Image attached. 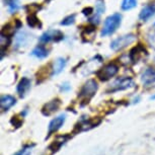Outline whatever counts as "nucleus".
<instances>
[{
	"label": "nucleus",
	"mask_w": 155,
	"mask_h": 155,
	"mask_svg": "<svg viewBox=\"0 0 155 155\" xmlns=\"http://www.w3.org/2000/svg\"><path fill=\"white\" fill-rule=\"evenodd\" d=\"M122 22V15L120 13H114L107 16L104 22V28L101 30V36L106 37L114 34L118 30Z\"/></svg>",
	"instance_id": "1"
},
{
	"label": "nucleus",
	"mask_w": 155,
	"mask_h": 155,
	"mask_svg": "<svg viewBox=\"0 0 155 155\" xmlns=\"http://www.w3.org/2000/svg\"><path fill=\"white\" fill-rule=\"evenodd\" d=\"M97 89H98V85H97V83H96V81L93 79H90L88 81H86V82L84 83V85L81 87L79 94H78V97H79L81 101L85 102V104H88L90 99L94 96L96 91H97Z\"/></svg>",
	"instance_id": "2"
},
{
	"label": "nucleus",
	"mask_w": 155,
	"mask_h": 155,
	"mask_svg": "<svg viewBox=\"0 0 155 155\" xmlns=\"http://www.w3.org/2000/svg\"><path fill=\"white\" fill-rule=\"evenodd\" d=\"M119 72V66L116 63H109L106 66H104L101 69H99L96 72V75L101 81H107L114 76L117 75Z\"/></svg>",
	"instance_id": "3"
},
{
	"label": "nucleus",
	"mask_w": 155,
	"mask_h": 155,
	"mask_svg": "<svg viewBox=\"0 0 155 155\" xmlns=\"http://www.w3.org/2000/svg\"><path fill=\"white\" fill-rule=\"evenodd\" d=\"M136 41V36L133 34H128L125 36H122L116 39L115 41H113L110 43V49L113 51H120V50L126 48L129 45H131L132 43H134Z\"/></svg>",
	"instance_id": "4"
},
{
	"label": "nucleus",
	"mask_w": 155,
	"mask_h": 155,
	"mask_svg": "<svg viewBox=\"0 0 155 155\" xmlns=\"http://www.w3.org/2000/svg\"><path fill=\"white\" fill-rule=\"evenodd\" d=\"M135 85L134 81L132 78L130 77H125V78H119L117 79L115 82L110 84L109 91L115 92V91H119V90H125L128 88H131Z\"/></svg>",
	"instance_id": "5"
},
{
	"label": "nucleus",
	"mask_w": 155,
	"mask_h": 155,
	"mask_svg": "<svg viewBox=\"0 0 155 155\" xmlns=\"http://www.w3.org/2000/svg\"><path fill=\"white\" fill-rule=\"evenodd\" d=\"M65 120H66V115L65 114H62V115L56 117L55 119L52 120L49 124V128H48V136L47 138H49L52 134H54L55 132H57L59 129L62 127L65 123Z\"/></svg>",
	"instance_id": "6"
},
{
	"label": "nucleus",
	"mask_w": 155,
	"mask_h": 155,
	"mask_svg": "<svg viewBox=\"0 0 155 155\" xmlns=\"http://www.w3.org/2000/svg\"><path fill=\"white\" fill-rule=\"evenodd\" d=\"M63 39V34L60 31H55V30H49L46 33H44L40 38L41 43H49L52 41L58 42V41Z\"/></svg>",
	"instance_id": "7"
},
{
	"label": "nucleus",
	"mask_w": 155,
	"mask_h": 155,
	"mask_svg": "<svg viewBox=\"0 0 155 155\" xmlns=\"http://www.w3.org/2000/svg\"><path fill=\"white\" fill-rule=\"evenodd\" d=\"M61 106V101L59 98H55V99H52L51 101L47 102L45 106L43 107L42 109V113L44 116H51L52 114H54L55 112H57L59 110V107Z\"/></svg>",
	"instance_id": "8"
},
{
	"label": "nucleus",
	"mask_w": 155,
	"mask_h": 155,
	"mask_svg": "<svg viewBox=\"0 0 155 155\" xmlns=\"http://www.w3.org/2000/svg\"><path fill=\"white\" fill-rule=\"evenodd\" d=\"M142 83L146 87H150L155 85V68H147L142 73L141 76Z\"/></svg>",
	"instance_id": "9"
},
{
	"label": "nucleus",
	"mask_w": 155,
	"mask_h": 155,
	"mask_svg": "<svg viewBox=\"0 0 155 155\" xmlns=\"http://www.w3.org/2000/svg\"><path fill=\"white\" fill-rule=\"evenodd\" d=\"M144 55L147 56V50L142 46V44H139L138 46H136L135 48H133L131 50L130 54H129V57H130V59L133 63H135V62H138L141 58L144 57Z\"/></svg>",
	"instance_id": "10"
},
{
	"label": "nucleus",
	"mask_w": 155,
	"mask_h": 155,
	"mask_svg": "<svg viewBox=\"0 0 155 155\" xmlns=\"http://www.w3.org/2000/svg\"><path fill=\"white\" fill-rule=\"evenodd\" d=\"M70 139V135H63V136H58L55 141L49 146L48 150L51 151V155L54 154L55 152H57L65 143Z\"/></svg>",
	"instance_id": "11"
},
{
	"label": "nucleus",
	"mask_w": 155,
	"mask_h": 155,
	"mask_svg": "<svg viewBox=\"0 0 155 155\" xmlns=\"http://www.w3.org/2000/svg\"><path fill=\"white\" fill-rule=\"evenodd\" d=\"M31 82L28 77H23L21 80L19 81V83L17 84V92L20 97H25V94L30 91Z\"/></svg>",
	"instance_id": "12"
},
{
	"label": "nucleus",
	"mask_w": 155,
	"mask_h": 155,
	"mask_svg": "<svg viewBox=\"0 0 155 155\" xmlns=\"http://www.w3.org/2000/svg\"><path fill=\"white\" fill-rule=\"evenodd\" d=\"M154 15H155V3H151L142 8L141 12L139 14V17L143 21H147L149 18H151Z\"/></svg>",
	"instance_id": "13"
},
{
	"label": "nucleus",
	"mask_w": 155,
	"mask_h": 155,
	"mask_svg": "<svg viewBox=\"0 0 155 155\" xmlns=\"http://www.w3.org/2000/svg\"><path fill=\"white\" fill-rule=\"evenodd\" d=\"M30 41H31V37L27 33V31H19V33L16 35V38H15L16 48H21L22 46H25V47L28 46V44L30 43Z\"/></svg>",
	"instance_id": "14"
},
{
	"label": "nucleus",
	"mask_w": 155,
	"mask_h": 155,
	"mask_svg": "<svg viewBox=\"0 0 155 155\" xmlns=\"http://www.w3.org/2000/svg\"><path fill=\"white\" fill-rule=\"evenodd\" d=\"M16 102V99L13 97L12 95H2L1 98H0V106H1V110L5 112V110H8L10 107H12Z\"/></svg>",
	"instance_id": "15"
},
{
	"label": "nucleus",
	"mask_w": 155,
	"mask_h": 155,
	"mask_svg": "<svg viewBox=\"0 0 155 155\" xmlns=\"http://www.w3.org/2000/svg\"><path fill=\"white\" fill-rule=\"evenodd\" d=\"M101 122L95 123L94 121H91V120H81V121L78 123L77 125L75 126L74 129V133L75 132H81V131H86L89 130V129L93 128L94 126L99 124Z\"/></svg>",
	"instance_id": "16"
},
{
	"label": "nucleus",
	"mask_w": 155,
	"mask_h": 155,
	"mask_svg": "<svg viewBox=\"0 0 155 155\" xmlns=\"http://www.w3.org/2000/svg\"><path fill=\"white\" fill-rule=\"evenodd\" d=\"M66 63H67V61L65 58H62V57L57 58L53 63V68H52L53 71H52V75H58L59 73L62 72L64 68H65Z\"/></svg>",
	"instance_id": "17"
},
{
	"label": "nucleus",
	"mask_w": 155,
	"mask_h": 155,
	"mask_svg": "<svg viewBox=\"0 0 155 155\" xmlns=\"http://www.w3.org/2000/svg\"><path fill=\"white\" fill-rule=\"evenodd\" d=\"M31 56L39 58V59H44L49 55V51L44 46H38L33 51H31Z\"/></svg>",
	"instance_id": "18"
},
{
	"label": "nucleus",
	"mask_w": 155,
	"mask_h": 155,
	"mask_svg": "<svg viewBox=\"0 0 155 155\" xmlns=\"http://www.w3.org/2000/svg\"><path fill=\"white\" fill-rule=\"evenodd\" d=\"M6 5H7L8 10H9L10 13L16 12L20 7L18 0H6Z\"/></svg>",
	"instance_id": "19"
},
{
	"label": "nucleus",
	"mask_w": 155,
	"mask_h": 155,
	"mask_svg": "<svg viewBox=\"0 0 155 155\" xmlns=\"http://www.w3.org/2000/svg\"><path fill=\"white\" fill-rule=\"evenodd\" d=\"M137 5V0H123L121 7L123 10H130L133 9L134 7H136Z\"/></svg>",
	"instance_id": "20"
},
{
	"label": "nucleus",
	"mask_w": 155,
	"mask_h": 155,
	"mask_svg": "<svg viewBox=\"0 0 155 155\" xmlns=\"http://www.w3.org/2000/svg\"><path fill=\"white\" fill-rule=\"evenodd\" d=\"M0 44H1V52H2V57H3V53L5 49L9 46L10 44V37L5 36V35L1 34V38H0Z\"/></svg>",
	"instance_id": "21"
},
{
	"label": "nucleus",
	"mask_w": 155,
	"mask_h": 155,
	"mask_svg": "<svg viewBox=\"0 0 155 155\" xmlns=\"http://www.w3.org/2000/svg\"><path fill=\"white\" fill-rule=\"evenodd\" d=\"M94 34H95V28H94V27H89V28H85V30L82 31L81 36H82L83 41L85 40V38L87 37V41H86V42H89L88 38L91 37L92 39H93V37H94Z\"/></svg>",
	"instance_id": "22"
},
{
	"label": "nucleus",
	"mask_w": 155,
	"mask_h": 155,
	"mask_svg": "<svg viewBox=\"0 0 155 155\" xmlns=\"http://www.w3.org/2000/svg\"><path fill=\"white\" fill-rule=\"evenodd\" d=\"M28 25L31 28H36L40 25V19L35 13H31V15L28 16Z\"/></svg>",
	"instance_id": "23"
},
{
	"label": "nucleus",
	"mask_w": 155,
	"mask_h": 155,
	"mask_svg": "<svg viewBox=\"0 0 155 155\" xmlns=\"http://www.w3.org/2000/svg\"><path fill=\"white\" fill-rule=\"evenodd\" d=\"M35 147V144L31 145H25L22 149H20L19 151H17L14 155H31V149Z\"/></svg>",
	"instance_id": "24"
},
{
	"label": "nucleus",
	"mask_w": 155,
	"mask_h": 155,
	"mask_svg": "<svg viewBox=\"0 0 155 155\" xmlns=\"http://www.w3.org/2000/svg\"><path fill=\"white\" fill-rule=\"evenodd\" d=\"M75 14H71V15H68L67 17H65L62 21H61V25H71L75 22Z\"/></svg>",
	"instance_id": "25"
},
{
	"label": "nucleus",
	"mask_w": 155,
	"mask_h": 155,
	"mask_svg": "<svg viewBox=\"0 0 155 155\" xmlns=\"http://www.w3.org/2000/svg\"><path fill=\"white\" fill-rule=\"evenodd\" d=\"M13 31H14V28L11 25L8 23V25H4V27H3V28H2V31H1V34L5 35V36L10 37L11 35L13 34Z\"/></svg>",
	"instance_id": "26"
},
{
	"label": "nucleus",
	"mask_w": 155,
	"mask_h": 155,
	"mask_svg": "<svg viewBox=\"0 0 155 155\" xmlns=\"http://www.w3.org/2000/svg\"><path fill=\"white\" fill-rule=\"evenodd\" d=\"M11 124H12L13 126H15L16 128H18L22 125V121L21 120H19L17 117H13V118L11 119Z\"/></svg>",
	"instance_id": "27"
},
{
	"label": "nucleus",
	"mask_w": 155,
	"mask_h": 155,
	"mask_svg": "<svg viewBox=\"0 0 155 155\" xmlns=\"http://www.w3.org/2000/svg\"><path fill=\"white\" fill-rule=\"evenodd\" d=\"M60 89H61V91L67 92V91H69V90L71 89V85H70L68 82H64L63 84H61Z\"/></svg>",
	"instance_id": "28"
},
{
	"label": "nucleus",
	"mask_w": 155,
	"mask_h": 155,
	"mask_svg": "<svg viewBox=\"0 0 155 155\" xmlns=\"http://www.w3.org/2000/svg\"><path fill=\"white\" fill-rule=\"evenodd\" d=\"M93 11V9L91 7H88V8H85V9H83V14L84 15H89V14H91V12Z\"/></svg>",
	"instance_id": "29"
},
{
	"label": "nucleus",
	"mask_w": 155,
	"mask_h": 155,
	"mask_svg": "<svg viewBox=\"0 0 155 155\" xmlns=\"http://www.w3.org/2000/svg\"><path fill=\"white\" fill-rule=\"evenodd\" d=\"M153 28H155V22H154V25H153Z\"/></svg>",
	"instance_id": "30"
}]
</instances>
